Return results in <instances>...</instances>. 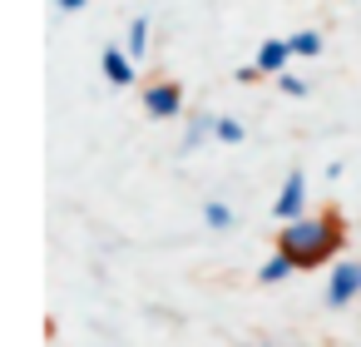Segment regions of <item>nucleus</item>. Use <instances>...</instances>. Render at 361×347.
Returning a JSON list of instances; mask_svg holds the SVG:
<instances>
[{"label": "nucleus", "instance_id": "f257e3e1", "mask_svg": "<svg viewBox=\"0 0 361 347\" xmlns=\"http://www.w3.org/2000/svg\"><path fill=\"white\" fill-rule=\"evenodd\" d=\"M341 243H346V218L336 208H322V213H307V218L277 228V253H287L297 268H317V263L336 258Z\"/></svg>", "mask_w": 361, "mask_h": 347}, {"label": "nucleus", "instance_id": "f03ea898", "mask_svg": "<svg viewBox=\"0 0 361 347\" xmlns=\"http://www.w3.org/2000/svg\"><path fill=\"white\" fill-rule=\"evenodd\" d=\"M272 213H277V223L307 218V174H302V169H287V179H282V189H277V199H272Z\"/></svg>", "mask_w": 361, "mask_h": 347}, {"label": "nucleus", "instance_id": "7ed1b4c3", "mask_svg": "<svg viewBox=\"0 0 361 347\" xmlns=\"http://www.w3.org/2000/svg\"><path fill=\"white\" fill-rule=\"evenodd\" d=\"M361 298V263H336L326 273V307H351Z\"/></svg>", "mask_w": 361, "mask_h": 347}, {"label": "nucleus", "instance_id": "20e7f679", "mask_svg": "<svg viewBox=\"0 0 361 347\" xmlns=\"http://www.w3.org/2000/svg\"><path fill=\"white\" fill-rule=\"evenodd\" d=\"M144 110H149L154 119H178V114H183V85H173V80L144 85Z\"/></svg>", "mask_w": 361, "mask_h": 347}, {"label": "nucleus", "instance_id": "39448f33", "mask_svg": "<svg viewBox=\"0 0 361 347\" xmlns=\"http://www.w3.org/2000/svg\"><path fill=\"white\" fill-rule=\"evenodd\" d=\"M99 70H104V80H109V85H119V90L139 80V75H134V55H129V50H119V45H104Z\"/></svg>", "mask_w": 361, "mask_h": 347}, {"label": "nucleus", "instance_id": "423d86ee", "mask_svg": "<svg viewBox=\"0 0 361 347\" xmlns=\"http://www.w3.org/2000/svg\"><path fill=\"white\" fill-rule=\"evenodd\" d=\"M218 119H223V114H213V110H198V114H188V124H183V154L203 149L208 139H218Z\"/></svg>", "mask_w": 361, "mask_h": 347}, {"label": "nucleus", "instance_id": "0eeeda50", "mask_svg": "<svg viewBox=\"0 0 361 347\" xmlns=\"http://www.w3.org/2000/svg\"><path fill=\"white\" fill-rule=\"evenodd\" d=\"M292 60H297V55H292V45L272 35V40H262V45H257V60H252V65H257L262 75H287V65H292Z\"/></svg>", "mask_w": 361, "mask_h": 347}, {"label": "nucleus", "instance_id": "6e6552de", "mask_svg": "<svg viewBox=\"0 0 361 347\" xmlns=\"http://www.w3.org/2000/svg\"><path fill=\"white\" fill-rule=\"evenodd\" d=\"M292 273H297V263H292L287 253H277V248H272V258L257 268V283H282V278H292Z\"/></svg>", "mask_w": 361, "mask_h": 347}, {"label": "nucleus", "instance_id": "1a4fd4ad", "mask_svg": "<svg viewBox=\"0 0 361 347\" xmlns=\"http://www.w3.org/2000/svg\"><path fill=\"white\" fill-rule=\"evenodd\" d=\"M124 50H129L134 60L149 50V20H144V16H134V20H129V30H124Z\"/></svg>", "mask_w": 361, "mask_h": 347}, {"label": "nucleus", "instance_id": "9d476101", "mask_svg": "<svg viewBox=\"0 0 361 347\" xmlns=\"http://www.w3.org/2000/svg\"><path fill=\"white\" fill-rule=\"evenodd\" d=\"M287 45H292L297 60H317L322 55V35L317 30H297V35H287Z\"/></svg>", "mask_w": 361, "mask_h": 347}, {"label": "nucleus", "instance_id": "9b49d317", "mask_svg": "<svg viewBox=\"0 0 361 347\" xmlns=\"http://www.w3.org/2000/svg\"><path fill=\"white\" fill-rule=\"evenodd\" d=\"M203 223H208V228H218V233H223V228H233V223H238V218H233V208H228V204H223V199H208V204H203Z\"/></svg>", "mask_w": 361, "mask_h": 347}, {"label": "nucleus", "instance_id": "f8f14e48", "mask_svg": "<svg viewBox=\"0 0 361 347\" xmlns=\"http://www.w3.org/2000/svg\"><path fill=\"white\" fill-rule=\"evenodd\" d=\"M243 139H247V129H243L233 114H223V119H218V144H243Z\"/></svg>", "mask_w": 361, "mask_h": 347}, {"label": "nucleus", "instance_id": "ddd939ff", "mask_svg": "<svg viewBox=\"0 0 361 347\" xmlns=\"http://www.w3.org/2000/svg\"><path fill=\"white\" fill-rule=\"evenodd\" d=\"M277 90L292 95V100H302V95H307V80H302V75H277Z\"/></svg>", "mask_w": 361, "mask_h": 347}, {"label": "nucleus", "instance_id": "4468645a", "mask_svg": "<svg viewBox=\"0 0 361 347\" xmlns=\"http://www.w3.org/2000/svg\"><path fill=\"white\" fill-rule=\"evenodd\" d=\"M238 80H243V85H252V80H262V70H257V65H243V70H238Z\"/></svg>", "mask_w": 361, "mask_h": 347}, {"label": "nucleus", "instance_id": "2eb2a0df", "mask_svg": "<svg viewBox=\"0 0 361 347\" xmlns=\"http://www.w3.org/2000/svg\"><path fill=\"white\" fill-rule=\"evenodd\" d=\"M60 11H85V0H55Z\"/></svg>", "mask_w": 361, "mask_h": 347}, {"label": "nucleus", "instance_id": "dca6fc26", "mask_svg": "<svg viewBox=\"0 0 361 347\" xmlns=\"http://www.w3.org/2000/svg\"><path fill=\"white\" fill-rule=\"evenodd\" d=\"M317 347H331V342H317Z\"/></svg>", "mask_w": 361, "mask_h": 347}]
</instances>
